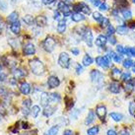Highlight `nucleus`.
Segmentation results:
<instances>
[{
    "mask_svg": "<svg viewBox=\"0 0 135 135\" xmlns=\"http://www.w3.org/2000/svg\"><path fill=\"white\" fill-rule=\"evenodd\" d=\"M53 18L57 21H61L60 20V14H59V11H55L54 12V16H53Z\"/></svg>",
    "mask_w": 135,
    "mask_h": 135,
    "instance_id": "obj_50",
    "label": "nucleus"
},
{
    "mask_svg": "<svg viewBox=\"0 0 135 135\" xmlns=\"http://www.w3.org/2000/svg\"><path fill=\"white\" fill-rule=\"evenodd\" d=\"M107 42H108V38H107L105 36H104V35H100V36L96 38V41H95L96 45H97V46H100V47L105 46Z\"/></svg>",
    "mask_w": 135,
    "mask_h": 135,
    "instance_id": "obj_11",
    "label": "nucleus"
},
{
    "mask_svg": "<svg viewBox=\"0 0 135 135\" xmlns=\"http://www.w3.org/2000/svg\"><path fill=\"white\" fill-rule=\"evenodd\" d=\"M120 11H121V15H122V17H123L125 20H129L132 17L131 10H130V9H128V8H124V9H121Z\"/></svg>",
    "mask_w": 135,
    "mask_h": 135,
    "instance_id": "obj_20",
    "label": "nucleus"
},
{
    "mask_svg": "<svg viewBox=\"0 0 135 135\" xmlns=\"http://www.w3.org/2000/svg\"><path fill=\"white\" fill-rule=\"evenodd\" d=\"M71 52L73 55H78L79 52H80V50H79L78 47H73V49H71Z\"/></svg>",
    "mask_w": 135,
    "mask_h": 135,
    "instance_id": "obj_49",
    "label": "nucleus"
},
{
    "mask_svg": "<svg viewBox=\"0 0 135 135\" xmlns=\"http://www.w3.org/2000/svg\"><path fill=\"white\" fill-rule=\"evenodd\" d=\"M13 75H14V77L17 79L21 78V77H23V76L26 75V72L24 71L23 69H21V68H17V69H15L14 71H13Z\"/></svg>",
    "mask_w": 135,
    "mask_h": 135,
    "instance_id": "obj_24",
    "label": "nucleus"
},
{
    "mask_svg": "<svg viewBox=\"0 0 135 135\" xmlns=\"http://www.w3.org/2000/svg\"><path fill=\"white\" fill-rule=\"evenodd\" d=\"M55 45H56V42H55V40L51 37H47L45 38V41H44V49L47 51V52H52L54 49H55Z\"/></svg>",
    "mask_w": 135,
    "mask_h": 135,
    "instance_id": "obj_2",
    "label": "nucleus"
},
{
    "mask_svg": "<svg viewBox=\"0 0 135 135\" xmlns=\"http://www.w3.org/2000/svg\"><path fill=\"white\" fill-rule=\"evenodd\" d=\"M6 77H7V74H6L3 70H1V71H0V81H5Z\"/></svg>",
    "mask_w": 135,
    "mask_h": 135,
    "instance_id": "obj_45",
    "label": "nucleus"
},
{
    "mask_svg": "<svg viewBox=\"0 0 135 135\" xmlns=\"http://www.w3.org/2000/svg\"><path fill=\"white\" fill-rule=\"evenodd\" d=\"M58 130H59V126L58 125H54V126L49 128V130L45 133V135H56Z\"/></svg>",
    "mask_w": 135,
    "mask_h": 135,
    "instance_id": "obj_26",
    "label": "nucleus"
},
{
    "mask_svg": "<svg viewBox=\"0 0 135 135\" xmlns=\"http://www.w3.org/2000/svg\"><path fill=\"white\" fill-rule=\"evenodd\" d=\"M120 79L122 81H129L131 80V74L129 71H125L123 73H121V76H120Z\"/></svg>",
    "mask_w": 135,
    "mask_h": 135,
    "instance_id": "obj_31",
    "label": "nucleus"
},
{
    "mask_svg": "<svg viewBox=\"0 0 135 135\" xmlns=\"http://www.w3.org/2000/svg\"><path fill=\"white\" fill-rule=\"evenodd\" d=\"M133 90H134V84L129 80V81H127L126 85H125V91L127 93H131Z\"/></svg>",
    "mask_w": 135,
    "mask_h": 135,
    "instance_id": "obj_33",
    "label": "nucleus"
},
{
    "mask_svg": "<svg viewBox=\"0 0 135 135\" xmlns=\"http://www.w3.org/2000/svg\"><path fill=\"white\" fill-rule=\"evenodd\" d=\"M65 29H66V22L64 21V20H61L58 22V25H57V31H58V33L60 34H62L65 32Z\"/></svg>",
    "mask_w": 135,
    "mask_h": 135,
    "instance_id": "obj_25",
    "label": "nucleus"
},
{
    "mask_svg": "<svg viewBox=\"0 0 135 135\" xmlns=\"http://www.w3.org/2000/svg\"><path fill=\"white\" fill-rule=\"evenodd\" d=\"M120 135H130L129 134V132L126 131V130H123V131L120 132Z\"/></svg>",
    "mask_w": 135,
    "mask_h": 135,
    "instance_id": "obj_55",
    "label": "nucleus"
},
{
    "mask_svg": "<svg viewBox=\"0 0 135 135\" xmlns=\"http://www.w3.org/2000/svg\"><path fill=\"white\" fill-rule=\"evenodd\" d=\"M58 64L62 68H68L70 65V57L66 52L60 53L59 57H58Z\"/></svg>",
    "mask_w": 135,
    "mask_h": 135,
    "instance_id": "obj_3",
    "label": "nucleus"
},
{
    "mask_svg": "<svg viewBox=\"0 0 135 135\" xmlns=\"http://www.w3.org/2000/svg\"><path fill=\"white\" fill-rule=\"evenodd\" d=\"M31 105H32V104H31L30 99H27V100H25V101L23 102V108H28V109H29L31 107Z\"/></svg>",
    "mask_w": 135,
    "mask_h": 135,
    "instance_id": "obj_44",
    "label": "nucleus"
},
{
    "mask_svg": "<svg viewBox=\"0 0 135 135\" xmlns=\"http://www.w3.org/2000/svg\"><path fill=\"white\" fill-rule=\"evenodd\" d=\"M96 63L103 68H108L110 65V58L108 55H104V56H98L96 58Z\"/></svg>",
    "mask_w": 135,
    "mask_h": 135,
    "instance_id": "obj_4",
    "label": "nucleus"
},
{
    "mask_svg": "<svg viewBox=\"0 0 135 135\" xmlns=\"http://www.w3.org/2000/svg\"><path fill=\"white\" fill-rule=\"evenodd\" d=\"M54 2V0H42V3L45 4V5H49Z\"/></svg>",
    "mask_w": 135,
    "mask_h": 135,
    "instance_id": "obj_51",
    "label": "nucleus"
},
{
    "mask_svg": "<svg viewBox=\"0 0 135 135\" xmlns=\"http://www.w3.org/2000/svg\"><path fill=\"white\" fill-rule=\"evenodd\" d=\"M91 79H92V81L96 84H99V83H102L103 81V78H104V75H103V73L100 72L99 70L97 69H94V70H92L91 71Z\"/></svg>",
    "mask_w": 135,
    "mask_h": 135,
    "instance_id": "obj_6",
    "label": "nucleus"
},
{
    "mask_svg": "<svg viewBox=\"0 0 135 135\" xmlns=\"http://www.w3.org/2000/svg\"><path fill=\"white\" fill-rule=\"evenodd\" d=\"M114 33H115L114 27H113V25H109V26L107 28V34H108V36H113Z\"/></svg>",
    "mask_w": 135,
    "mask_h": 135,
    "instance_id": "obj_38",
    "label": "nucleus"
},
{
    "mask_svg": "<svg viewBox=\"0 0 135 135\" xmlns=\"http://www.w3.org/2000/svg\"><path fill=\"white\" fill-rule=\"evenodd\" d=\"M29 113H30V110H29L28 108H23V113H24L25 115H28Z\"/></svg>",
    "mask_w": 135,
    "mask_h": 135,
    "instance_id": "obj_53",
    "label": "nucleus"
},
{
    "mask_svg": "<svg viewBox=\"0 0 135 135\" xmlns=\"http://www.w3.org/2000/svg\"><path fill=\"white\" fill-rule=\"evenodd\" d=\"M108 41H109V44L112 45H116V38L113 36H109V38H108Z\"/></svg>",
    "mask_w": 135,
    "mask_h": 135,
    "instance_id": "obj_43",
    "label": "nucleus"
},
{
    "mask_svg": "<svg viewBox=\"0 0 135 135\" xmlns=\"http://www.w3.org/2000/svg\"><path fill=\"white\" fill-rule=\"evenodd\" d=\"M133 60L130 59V58H127V59L123 60V63H122V65H123L124 68H126V69H128V68H130L133 65Z\"/></svg>",
    "mask_w": 135,
    "mask_h": 135,
    "instance_id": "obj_36",
    "label": "nucleus"
},
{
    "mask_svg": "<svg viewBox=\"0 0 135 135\" xmlns=\"http://www.w3.org/2000/svg\"><path fill=\"white\" fill-rule=\"evenodd\" d=\"M36 52V47L33 44H27L25 46H24V53L26 55H32Z\"/></svg>",
    "mask_w": 135,
    "mask_h": 135,
    "instance_id": "obj_12",
    "label": "nucleus"
},
{
    "mask_svg": "<svg viewBox=\"0 0 135 135\" xmlns=\"http://www.w3.org/2000/svg\"><path fill=\"white\" fill-rule=\"evenodd\" d=\"M24 21H25V23H26L27 25H29V26L34 25V23L36 22L34 19V17L32 15H26L24 17Z\"/></svg>",
    "mask_w": 135,
    "mask_h": 135,
    "instance_id": "obj_28",
    "label": "nucleus"
},
{
    "mask_svg": "<svg viewBox=\"0 0 135 135\" xmlns=\"http://www.w3.org/2000/svg\"><path fill=\"white\" fill-rule=\"evenodd\" d=\"M30 67L32 72L34 73L35 75H42L45 73V66H44V63L41 62V60L38 59H33L30 61Z\"/></svg>",
    "mask_w": 135,
    "mask_h": 135,
    "instance_id": "obj_1",
    "label": "nucleus"
},
{
    "mask_svg": "<svg viewBox=\"0 0 135 135\" xmlns=\"http://www.w3.org/2000/svg\"><path fill=\"white\" fill-rule=\"evenodd\" d=\"M132 67H133V72L135 73V62L133 63V65H132Z\"/></svg>",
    "mask_w": 135,
    "mask_h": 135,
    "instance_id": "obj_59",
    "label": "nucleus"
},
{
    "mask_svg": "<svg viewBox=\"0 0 135 135\" xmlns=\"http://www.w3.org/2000/svg\"><path fill=\"white\" fill-rule=\"evenodd\" d=\"M0 26H1V20H0Z\"/></svg>",
    "mask_w": 135,
    "mask_h": 135,
    "instance_id": "obj_61",
    "label": "nucleus"
},
{
    "mask_svg": "<svg viewBox=\"0 0 135 135\" xmlns=\"http://www.w3.org/2000/svg\"><path fill=\"white\" fill-rule=\"evenodd\" d=\"M109 116H110V118H113L114 121H120V120L122 119V114H120L118 113H109Z\"/></svg>",
    "mask_w": 135,
    "mask_h": 135,
    "instance_id": "obj_30",
    "label": "nucleus"
},
{
    "mask_svg": "<svg viewBox=\"0 0 135 135\" xmlns=\"http://www.w3.org/2000/svg\"><path fill=\"white\" fill-rule=\"evenodd\" d=\"M82 72H83V67L80 64H77V65H76V73L79 75V74H81Z\"/></svg>",
    "mask_w": 135,
    "mask_h": 135,
    "instance_id": "obj_47",
    "label": "nucleus"
},
{
    "mask_svg": "<svg viewBox=\"0 0 135 135\" xmlns=\"http://www.w3.org/2000/svg\"><path fill=\"white\" fill-rule=\"evenodd\" d=\"M99 133V127L98 126H93V127L89 128L87 130V134L88 135H97Z\"/></svg>",
    "mask_w": 135,
    "mask_h": 135,
    "instance_id": "obj_34",
    "label": "nucleus"
},
{
    "mask_svg": "<svg viewBox=\"0 0 135 135\" xmlns=\"http://www.w3.org/2000/svg\"><path fill=\"white\" fill-rule=\"evenodd\" d=\"M20 92L22 93L23 95H29L31 92V86L29 83L27 82H24L21 84V86H20Z\"/></svg>",
    "mask_w": 135,
    "mask_h": 135,
    "instance_id": "obj_14",
    "label": "nucleus"
},
{
    "mask_svg": "<svg viewBox=\"0 0 135 135\" xmlns=\"http://www.w3.org/2000/svg\"><path fill=\"white\" fill-rule=\"evenodd\" d=\"M129 113L131 115H135V102H131L129 104Z\"/></svg>",
    "mask_w": 135,
    "mask_h": 135,
    "instance_id": "obj_39",
    "label": "nucleus"
},
{
    "mask_svg": "<svg viewBox=\"0 0 135 135\" xmlns=\"http://www.w3.org/2000/svg\"><path fill=\"white\" fill-rule=\"evenodd\" d=\"M10 30L11 32H13L14 34L18 35L20 33V30H21V24H20L19 21H16V22L12 23L11 26H10Z\"/></svg>",
    "mask_w": 135,
    "mask_h": 135,
    "instance_id": "obj_17",
    "label": "nucleus"
},
{
    "mask_svg": "<svg viewBox=\"0 0 135 135\" xmlns=\"http://www.w3.org/2000/svg\"><path fill=\"white\" fill-rule=\"evenodd\" d=\"M107 135H117L116 134V132L113 130V129H109L108 130V133H107Z\"/></svg>",
    "mask_w": 135,
    "mask_h": 135,
    "instance_id": "obj_52",
    "label": "nucleus"
},
{
    "mask_svg": "<svg viewBox=\"0 0 135 135\" xmlns=\"http://www.w3.org/2000/svg\"><path fill=\"white\" fill-rule=\"evenodd\" d=\"M89 1L92 2L93 6H95V7H98V6L101 5V1H100V0H89Z\"/></svg>",
    "mask_w": 135,
    "mask_h": 135,
    "instance_id": "obj_48",
    "label": "nucleus"
},
{
    "mask_svg": "<svg viewBox=\"0 0 135 135\" xmlns=\"http://www.w3.org/2000/svg\"><path fill=\"white\" fill-rule=\"evenodd\" d=\"M55 110H56V108H55V107L47 105V107H45V109H44V115L49 117V116L52 115L53 113H55Z\"/></svg>",
    "mask_w": 135,
    "mask_h": 135,
    "instance_id": "obj_18",
    "label": "nucleus"
},
{
    "mask_svg": "<svg viewBox=\"0 0 135 135\" xmlns=\"http://www.w3.org/2000/svg\"><path fill=\"white\" fill-rule=\"evenodd\" d=\"M58 10L64 15V17L71 16V8L69 7V5L66 4L63 1H60L58 3Z\"/></svg>",
    "mask_w": 135,
    "mask_h": 135,
    "instance_id": "obj_5",
    "label": "nucleus"
},
{
    "mask_svg": "<svg viewBox=\"0 0 135 135\" xmlns=\"http://www.w3.org/2000/svg\"><path fill=\"white\" fill-rule=\"evenodd\" d=\"M101 24H102V27H103L104 29L108 28V27L110 25V24H109V20L108 19V18H105V17H104V19H103V21L101 22Z\"/></svg>",
    "mask_w": 135,
    "mask_h": 135,
    "instance_id": "obj_40",
    "label": "nucleus"
},
{
    "mask_svg": "<svg viewBox=\"0 0 135 135\" xmlns=\"http://www.w3.org/2000/svg\"><path fill=\"white\" fill-rule=\"evenodd\" d=\"M93 61H94V59L89 54H85V56L83 57L82 63L84 66H89V65H91V64L93 63Z\"/></svg>",
    "mask_w": 135,
    "mask_h": 135,
    "instance_id": "obj_23",
    "label": "nucleus"
},
{
    "mask_svg": "<svg viewBox=\"0 0 135 135\" xmlns=\"http://www.w3.org/2000/svg\"><path fill=\"white\" fill-rule=\"evenodd\" d=\"M94 120H95V113H94L93 110H90L89 113H88V115H87V117H86L85 124H86V125H89V124L92 123Z\"/></svg>",
    "mask_w": 135,
    "mask_h": 135,
    "instance_id": "obj_22",
    "label": "nucleus"
},
{
    "mask_svg": "<svg viewBox=\"0 0 135 135\" xmlns=\"http://www.w3.org/2000/svg\"><path fill=\"white\" fill-rule=\"evenodd\" d=\"M115 33H117L118 35H121V36H123V35H126L128 33V28L125 26V25H121V26H118L115 29Z\"/></svg>",
    "mask_w": 135,
    "mask_h": 135,
    "instance_id": "obj_21",
    "label": "nucleus"
},
{
    "mask_svg": "<svg viewBox=\"0 0 135 135\" xmlns=\"http://www.w3.org/2000/svg\"><path fill=\"white\" fill-rule=\"evenodd\" d=\"M71 19L72 21H74V22H80V21H83V20L85 19V16L83 13L81 12H76L74 14H72L71 15Z\"/></svg>",
    "mask_w": 135,
    "mask_h": 135,
    "instance_id": "obj_19",
    "label": "nucleus"
},
{
    "mask_svg": "<svg viewBox=\"0 0 135 135\" xmlns=\"http://www.w3.org/2000/svg\"><path fill=\"white\" fill-rule=\"evenodd\" d=\"M99 7H100V10H101V11H107V10L109 9V6L105 3H102Z\"/></svg>",
    "mask_w": 135,
    "mask_h": 135,
    "instance_id": "obj_46",
    "label": "nucleus"
},
{
    "mask_svg": "<svg viewBox=\"0 0 135 135\" xmlns=\"http://www.w3.org/2000/svg\"><path fill=\"white\" fill-rule=\"evenodd\" d=\"M50 103V99H49V94L44 92L41 96V105H44V107H47L49 104Z\"/></svg>",
    "mask_w": 135,
    "mask_h": 135,
    "instance_id": "obj_13",
    "label": "nucleus"
},
{
    "mask_svg": "<svg viewBox=\"0 0 135 135\" xmlns=\"http://www.w3.org/2000/svg\"><path fill=\"white\" fill-rule=\"evenodd\" d=\"M49 99H50V102H58L60 101V96L56 93H53V94H49Z\"/></svg>",
    "mask_w": 135,
    "mask_h": 135,
    "instance_id": "obj_37",
    "label": "nucleus"
},
{
    "mask_svg": "<svg viewBox=\"0 0 135 135\" xmlns=\"http://www.w3.org/2000/svg\"><path fill=\"white\" fill-rule=\"evenodd\" d=\"M96 114L100 119H105V115H107V109L105 105H98L96 109Z\"/></svg>",
    "mask_w": 135,
    "mask_h": 135,
    "instance_id": "obj_10",
    "label": "nucleus"
},
{
    "mask_svg": "<svg viewBox=\"0 0 135 135\" xmlns=\"http://www.w3.org/2000/svg\"><path fill=\"white\" fill-rule=\"evenodd\" d=\"M119 76H121V70L118 69V68H113V71H112V77L114 80H118Z\"/></svg>",
    "mask_w": 135,
    "mask_h": 135,
    "instance_id": "obj_27",
    "label": "nucleus"
},
{
    "mask_svg": "<svg viewBox=\"0 0 135 135\" xmlns=\"http://www.w3.org/2000/svg\"><path fill=\"white\" fill-rule=\"evenodd\" d=\"M59 84H60V81L56 76H49V79H47V86L50 89L56 88V87L59 86Z\"/></svg>",
    "mask_w": 135,
    "mask_h": 135,
    "instance_id": "obj_8",
    "label": "nucleus"
},
{
    "mask_svg": "<svg viewBox=\"0 0 135 135\" xmlns=\"http://www.w3.org/2000/svg\"><path fill=\"white\" fill-rule=\"evenodd\" d=\"M63 135H73V132H72L71 130L67 129V130H65V131L63 132Z\"/></svg>",
    "mask_w": 135,
    "mask_h": 135,
    "instance_id": "obj_54",
    "label": "nucleus"
},
{
    "mask_svg": "<svg viewBox=\"0 0 135 135\" xmlns=\"http://www.w3.org/2000/svg\"><path fill=\"white\" fill-rule=\"evenodd\" d=\"M41 112V108L38 105H33V108L31 109V113H32V115L34 116L35 118L38 117V113Z\"/></svg>",
    "mask_w": 135,
    "mask_h": 135,
    "instance_id": "obj_29",
    "label": "nucleus"
},
{
    "mask_svg": "<svg viewBox=\"0 0 135 135\" xmlns=\"http://www.w3.org/2000/svg\"><path fill=\"white\" fill-rule=\"evenodd\" d=\"M83 38H84V41H86L87 45H89L90 47H92L94 38H93V34H92L91 30H86V31H85V33H84V35H83Z\"/></svg>",
    "mask_w": 135,
    "mask_h": 135,
    "instance_id": "obj_9",
    "label": "nucleus"
},
{
    "mask_svg": "<svg viewBox=\"0 0 135 135\" xmlns=\"http://www.w3.org/2000/svg\"><path fill=\"white\" fill-rule=\"evenodd\" d=\"M109 90L113 94H118L120 91V85L117 82H112L109 86Z\"/></svg>",
    "mask_w": 135,
    "mask_h": 135,
    "instance_id": "obj_16",
    "label": "nucleus"
},
{
    "mask_svg": "<svg viewBox=\"0 0 135 135\" xmlns=\"http://www.w3.org/2000/svg\"><path fill=\"white\" fill-rule=\"evenodd\" d=\"M8 21L11 23H14L18 21V13L17 12H12L10 15L8 16Z\"/></svg>",
    "mask_w": 135,
    "mask_h": 135,
    "instance_id": "obj_32",
    "label": "nucleus"
},
{
    "mask_svg": "<svg viewBox=\"0 0 135 135\" xmlns=\"http://www.w3.org/2000/svg\"><path fill=\"white\" fill-rule=\"evenodd\" d=\"M23 126H22V127L23 128H26V129H27V128H29V126H28V123H25V122H23Z\"/></svg>",
    "mask_w": 135,
    "mask_h": 135,
    "instance_id": "obj_56",
    "label": "nucleus"
},
{
    "mask_svg": "<svg viewBox=\"0 0 135 135\" xmlns=\"http://www.w3.org/2000/svg\"><path fill=\"white\" fill-rule=\"evenodd\" d=\"M113 60L115 61L116 63H120L122 60H123V57L121 54H115V56L113 57Z\"/></svg>",
    "mask_w": 135,
    "mask_h": 135,
    "instance_id": "obj_41",
    "label": "nucleus"
},
{
    "mask_svg": "<svg viewBox=\"0 0 135 135\" xmlns=\"http://www.w3.org/2000/svg\"><path fill=\"white\" fill-rule=\"evenodd\" d=\"M63 2H65L66 4H68V3H71L72 2V0H62Z\"/></svg>",
    "mask_w": 135,
    "mask_h": 135,
    "instance_id": "obj_57",
    "label": "nucleus"
},
{
    "mask_svg": "<svg viewBox=\"0 0 135 135\" xmlns=\"http://www.w3.org/2000/svg\"><path fill=\"white\" fill-rule=\"evenodd\" d=\"M35 21H36V24L38 25V27H45L46 24H47V19H46V17L45 16H38L36 19H35Z\"/></svg>",
    "mask_w": 135,
    "mask_h": 135,
    "instance_id": "obj_15",
    "label": "nucleus"
},
{
    "mask_svg": "<svg viewBox=\"0 0 135 135\" xmlns=\"http://www.w3.org/2000/svg\"><path fill=\"white\" fill-rule=\"evenodd\" d=\"M130 27H131V28H135V22L131 23V25H130Z\"/></svg>",
    "mask_w": 135,
    "mask_h": 135,
    "instance_id": "obj_58",
    "label": "nucleus"
},
{
    "mask_svg": "<svg viewBox=\"0 0 135 135\" xmlns=\"http://www.w3.org/2000/svg\"><path fill=\"white\" fill-rule=\"evenodd\" d=\"M124 49H124L121 45H116V51L119 53V54H121V55H122V54H124Z\"/></svg>",
    "mask_w": 135,
    "mask_h": 135,
    "instance_id": "obj_42",
    "label": "nucleus"
},
{
    "mask_svg": "<svg viewBox=\"0 0 135 135\" xmlns=\"http://www.w3.org/2000/svg\"><path fill=\"white\" fill-rule=\"evenodd\" d=\"M74 10L76 12H81V13H84V14H90L91 13L90 7L87 4L83 3V2L76 4L75 6H74Z\"/></svg>",
    "mask_w": 135,
    "mask_h": 135,
    "instance_id": "obj_7",
    "label": "nucleus"
},
{
    "mask_svg": "<svg viewBox=\"0 0 135 135\" xmlns=\"http://www.w3.org/2000/svg\"><path fill=\"white\" fill-rule=\"evenodd\" d=\"M93 18H94L95 21L101 23L103 21V19H104V16L102 15L100 12H94L93 13Z\"/></svg>",
    "mask_w": 135,
    "mask_h": 135,
    "instance_id": "obj_35",
    "label": "nucleus"
},
{
    "mask_svg": "<svg viewBox=\"0 0 135 135\" xmlns=\"http://www.w3.org/2000/svg\"><path fill=\"white\" fill-rule=\"evenodd\" d=\"M132 1H133V3H135V0H132Z\"/></svg>",
    "mask_w": 135,
    "mask_h": 135,
    "instance_id": "obj_60",
    "label": "nucleus"
}]
</instances>
